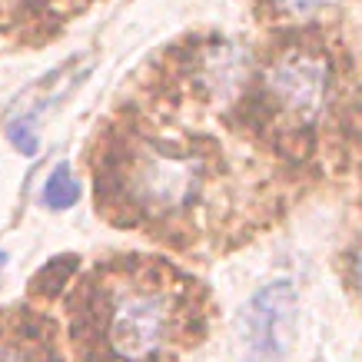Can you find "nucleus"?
Returning <instances> with one entry per match:
<instances>
[{"instance_id": "nucleus-1", "label": "nucleus", "mask_w": 362, "mask_h": 362, "mask_svg": "<svg viewBox=\"0 0 362 362\" xmlns=\"http://www.w3.org/2000/svg\"><path fill=\"white\" fill-rule=\"evenodd\" d=\"M176 326V303L163 286L133 283L103 306L100 339L117 362H160Z\"/></svg>"}, {"instance_id": "nucleus-2", "label": "nucleus", "mask_w": 362, "mask_h": 362, "mask_svg": "<svg viewBox=\"0 0 362 362\" xmlns=\"http://www.w3.org/2000/svg\"><path fill=\"white\" fill-rule=\"evenodd\" d=\"M326 60L316 54H286L269 66L266 93L276 113L293 127H313L326 100Z\"/></svg>"}, {"instance_id": "nucleus-3", "label": "nucleus", "mask_w": 362, "mask_h": 362, "mask_svg": "<svg viewBox=\"0 0 362 362\" xmlns=\"http://www.w3.org/2000/svg\"><path fill=\"white\" fill-rule=\"evenodd\" d=\"M203 183V166L193 160V153L150 146L143 150L133 170V189L136 199H143L153 209H180L197 197Z\"/></svg>"}, {"instance_id": "nucleus-4", "label": "nucleus", "mask_w": 362, "mask_h": 362, "mask_svg": "<svg viewBox=\"0 0 362 362\" xmlns=\"http://www.w3.org/2000/svg\"><path fill=\"white\" fill-rule=\"evenodd\" d=\"M296 319V289L293 283H269L250 299L246 309V339L263 359H279L289 339V326Z\"/></svg>"}, {"instance_id": "nucleus-5", "label": "nucleus", "mask_w": 362, "mask_h": 362, "mask_svg": "<svg viewBox=\"0 0 362 362\" xmlns=\"http://www.w3.org/2000/svg\"><path fill=\"white\" fill-rule=\"evenodd\" d=\"M77 199H80V187H77V180H74V173H70V166L54 170L44 187V203L50 209H66V206H74Z\"/></svg>"}, {"instance_id": "nucleus-6", "label": "nucleus", "mask_w": 362, "mask_h": 362, "mask_svg": "<svg viewBox=\"0 0 362 362\" xmlns=\"http://www.w3.org/2000/svg\"><path fill=\"white\" fill-rule=\"evenodd\" d=\"M74 269H77V256H64V259L47 263L44 269L37 273V279L30 283V293H37V296H57Z\"/></svg>"}, {"instance_id": "nucleus-7", "label": "nucleus", "mask_w": 362, "mask_h": 362, "mask_svg": "<svg viewBox=\"0 0 362 362\" xmlns=\"http://www.w3.org/2000/svg\"><path fill=\"white\" fill-rule=\"evenodd\" d=\"M7 136L13 140V146H17L21 153H37V130H33L30 120H13Z\"/></svg>"}, {"instance_id": "nucleus-8", "label": "nucleus", "mask_w": 362, "mask_h": 362, "mask_svg": "<svg viewBox=\"0 0 362 362\" xmlns=\"http://www.w3.org/2000/svg\"><path fill=\"white\" fill-rule=\"evenodd\" d=\"M273 4L286 13H306V11H313V7H319L322 0H273Z\"/></svg>"}, {"instance_id": "nucleus-9", "label": "nucleus", "mask_w": 362, "mask_h": 362, "mask_svg": "<svg viewBox=\"0 0 362 362\" xmlns=\"http://www.w3.org/2000/svg\"><path fill=\"white\" fill-rule=\"evenodd\" d=\"M356 283H359V289H362V250H359V256H356Z\"/></svg>"}, {"instance_id": "nucleus-10", "label": "nucleus", "mask_w": 362, "mask_h": 362, "mask_svg": "<svg viewBox=\"0 0 362 362\" xmlns=\"http://www.w3.org/2000/svg\"><path fill=\"white\" fill-rule=\"evenodd\" d=\"M4 263H7V256H4V252H0V269H4Z\"/></svg>"}]
</instances>
